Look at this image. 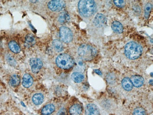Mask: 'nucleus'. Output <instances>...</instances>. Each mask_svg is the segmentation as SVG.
<instances>
[{
	"label": "nucleus",
	"mask_w": 153,
	"mask_h": 115,
	"mask_svg": "<svg viewBox=\"0 0 153 115\" xmlns=\"http://www.w3.org/2000/svg\"><path fill=\"white\" fill-rule=\"evenodd\" d=\"M152 8V4H151L150 3H148L146 6L145 8V16L146 19H148L149 16Z\"/></svg>",
	"instance_id": "nucleus-24"
},
{
	"label": "nucleus",
	"mask_w": 153,
	"mask_h": 115,
	"mask_svg": "<svg viewBox=\"0 0 153 115\" xmlns=\"http://www.w3.org/2000/svg\"><path fill=\"white\" fill-rule=\"evenodd\" d=\"M55 106L54 105L50 104L45 106L42 110V114L43 115H49L54 111Z\"/></svg>",
	"instance_id": "nucleus-15"
},
{
	"label": "nucleus",
	"mask_w": 153,
	"mask_h": 115,
	"mask_svg": "<svg viewBox=\"0 0 153 115\" xmlns=\"http://www.w3.org/2000/svg\"><path fill=\"white\" fill-rule=\"evenodd\" d=\"M70 19V17L66 12H62L58 16V21L61 23H66Z\"/></svg>",
	"instance_id": "nucleus-22"
},
{
	"label": "nucleus",
	"mask_w": 153,
	"mask_h": 115,
	"mask_svg": "<svg viewBox=\"0 0 153 115\" xmlns=\"http://www.w3.org/2000/svg\"><path fill=\"white\" fill-rule=\"evenodd\" d=\"M53 47L57 52H60L63 49V46L61 41L58 39H55L52 42Z\"/></svg>",
	"instance_id": "nucleus-21"
},
{
	"label": "nucleus",
	"mask_w": 153,
	"mask_h": 115,
	"mask_svg": "<svg viewBox=\"0 0 153 115\" xmlns=\"http://www.w3.org/2000/svg\"><path fill=\"white\" fill-rule=\"evenodd\" d=\"M7 60L8 61V62L11 64V65H14V63H15V61L14 59L11 55H7V57H6Z\"/></svg>",
	"instance_id": "nucleus-26"
},
{
	"label": "nucleus",
	"mask_w": 153,
	"mask_h": 115,
	"mask_svg": "<svg viewBox=\"0 0 153 115\" xmlns=\"http://www.w3.org/2000/svg\"><path fill=\"white\" fill-rule=\"evenodd\" d=\"M93 22L94 25L97 27H103L106 25L107 19L104 15L102 14H98L94 19Z\"/></svg>",
	"instance_id": "nucleus-8"
},
{
	"label": "nucleus",
	"mask_w": 153,
	"mask_h": 115,
	"mask_svg": "<svg viewBox=\"0 0 153 115\" xmlns=\"http://www.w3.org/2000/svg\"><path fill=\"white\" fill-rule=\"evenodd\" d=\"M82 112V108L79 104L72 106L69 110V112L71 115H80Z\"/></svg>",
	"instance_id": "nucleus-13"
},
{
	"label": "nucleus",
	"mask_w": 153,
	"mask_h": 115,
	"mask_svg": "<svg viewBox=\"0 0 153 115\" xmlns=\"http://www.w3.org/2000/svg\"><path fill=\"white\" fill-rule=\"evenodd\" d=\"M122 86L126 91H130L133 88V84L130 79L126 77L122 81Z\"/></svg>",
	"instance_id": "nucleus-16"
},
{
	"label": "nucleus",
	"mask_w": 153,
	"mask_h": 115,
	"mask_svg": "<svg viewBox=\"0 0 153 115\" xmlns=\"http://www.w3.org/2000/svg\"><path fill=\"white\" fill-rule=\"evenodd\" d=\"M58 115H66V110L65 109H61L59 112H58Z\"/></svg>",
	"instance_id": "nucleus-27"
},
{
	"label": "nucleus",
	"mask_w": 153,
	"mask_h": 115,
	"mask_svg": "<svg viewBox=\"0 0 153 115\" xmlns=\"http://www.w3.org/2000/svg\"><path fill=\"white\" fill-rule=\"evenodd\" d=\"M65 3L63 1L54 0L51 1L48 3V6L49 8L54 11H61L65 7Z\"/></svg>",
	"instance_id": "nucleus-6"
},
{
	"label": "nucleus",
	"mask_w": 153,
	"mask_h": 115,
	"mask_svg": "<svg viewBox=\"0 0 153 115\" xmlns=\"http://www.w3.org/2000/svg\"><path fill=\"white\" fill-rule=\"evenodd\" d=\"M114 3L115 4V5L117 7H123L125 5V1H121V0H115L114 1Z\"/></svg>",
	"instance_id": "nucleus-25"
},
{
	"label": "nucleus",
	"mask_w": 153,
	"mask_h": 115,
	"mask_svg": "<svg viewBox=\"0 0 153 115\" xmlns=\"http://www.w3.org/2000/svg\"><path fill=\"white\" fill-rule=\"evenodd\" d=\"M60 38L63 42L68 43L73 39V34L70 29L66 27H62L60 30Z\"/></svg>",
	"instance_id": "nucleus-5"
},
{
	"label": "nucleus",
	"mask_w": 153,
	"mask_h": 115,
	"mask_svg": "<svg viewBox=\"0 0 153 115\" xmlns=\"http://www.w3.org/2000/svg\"><path fill=\"white\" fill-rule=\"evenodd\" d=\"M78 9L80 14L84 17H89L96 12L97 6L94 1L81 0L79 2Z\"/></svg>",
	"instance_id": "nucleus-1"
},
{
	"label": "nucleus",
	"mask_w": 153,
	"mask_h": 115,
	"mask_svg": "<svg viewBox=\"0 0 153 115\" xmlns=\"http://www.w3.org/2000/svg\"><path fill=\"white\" fill-rule=\"evenodd\" d=\"M94 72H95L97 74L100 75V76L102 75L101 72L99 70H97V69H96V70H95L94 71Z\"/></svg>",
	"instance_id": "nucleus-28"
},
{
	"label": "nucleus",
	"mask_w": 153,
	"mask_h": 115,
	"mask_svg": "<svg viewBox=\"0 0 153 115\" xmlns=\"http://www.w3.org/2000/svg\"><path fill=\"white\" fill-rule=\"evenodd\" d=\"M36 42L35 37L32 34H28L26 36L24 45L26 48L31 47L34 46Z\"/></svg>",
	"instance_id": "nucleus-12"
},
{
	"label": "nucleus",
	"mask_w": 153,
	"mask_h": 115,
	"mask_svg": "<svg viewBox=\"0 0 153 115\" xmlns=\"http://www.w3.org/2000/svg\"><path fill=\"white\" fill-rule=\"evenodd\" d=\"M44 96L41 94H35L33 96L32 98L33 103L37 105L41 104L44 102Z\"/></svg>",
	"instance_id": "nucleus-18"
},
{
	"label": "nucleus",
	"mask_w": 153,
	"mask_h": 115,
	"mask_svg": "<svg viewBox=\"0 0 153 115\" xmlns=\"http://www.w3.org/2000/svg\"><path fill=\"white\" fill-rule=\"evenodd\" d=\"M71 78L76 83H81L84 80V76L83 74L79 72H75L71 75Z\"/></svg>",
	"instance_id": "nucleus-19"
},
{
	"label": "nucleus",
	"mask_w": 153,
	"mask_h": 115,
	"mask_svg": "<svg viewBox=\"0 0 153 115\" xmlns=\"http://www.w3.org/2000/svg\"><path fill=\"white\" fill-rule=\"evenodd\" d=\"M9 47L11 52L15 53H18L21 51V47L15 41H11L9 43Z\"/></svg>",
	"instance_id": "nucleus-17"
},
{
	"label": "nucleus",
	"mask_w": 153,
	"mask_h": 115,
	"mask_svg": "<svg viewBox=\"0 0 153 115\" xmlns=\"http://www.w3.org/2000/svg\"><path fill=\"white\" fill-rule=\"evenodd\" d=\"M141 46L135 42H129L125 47V53L126 56L131 60H135L141 56L142 53Z\"/></svg>",
	"instance_id": "nucleus-2"
},
{
	"label": "nucleus",
	"mask_w": 153,
	"mask_h": 115,
	"mask_svg": "<svg viewBox=\"0 0 153 115\" xmlns=\"http://www.w3.org/2000/svg\"><path fill=\"white\" fill-rule=\"evenodd\" d=\"M21 82V79L17 74H14L11 77L10 84L12 86H17L19 85Z\"/></svg>",
	"instance_id": "nucleus-20"
},
{
	"label": "nucleus",
	"mask_w": 153,
	"mask_h": 115,
	"mask_svg": "<svg viewBox=\"0 0 153 115\" xmlns=\"http://www.w3.org/2000/svg\"><path fill=\"white\" fill-rule=\"evenodd\" d=\"M112 29L114 32L118 34H121L123 32V27L119 22L115 21L113 22L111 26Z\"/></svg>",
	"instance_id": "nucleus-14"
},
{
	"label": "nucleus",
	"mask_w": 153,
	"mask_h": 115,
	"mask_svg": "<svg viewBox=\"0 0 153 115\" xmlns=\"http://www.w3.org/2000/svg\"><path fill=\"white\" fill-rule=\"evenodd\" d=\"M78 54L84 60H90L96 55V49L89 45L83 44L79 47Z\"/></svg>",
	"instance_id": "nucleus-3"
},
{
	"label": "nucleus",
	"mask_w": 153,
	"mask_h": 115,
	"mask_svg": "<svg viewBox=\"0 0 153 115\" xmlns=\"http://www.w3.org/2000/svg\"><path fill=\"white\" fill-rule=\"evenodd\" d=\"M99 109L96 105L89 104L86 106L85 115H99Z\"/></svg>",
	"instance_id": "nucleus-9"
},
{
	"label": "nucleus",
	"mask_w": 153,
	"mask_h": 115,
	"mask_svg": "<svg viewBox=\"0 0 153 115\" xmlns=\"http://www.w3.org/2000/svg\"><path fill=\"white\" fill-rule=\"evenodd\" d=\"M56 62L58 67L62 69H68L73 66L74 60L69 55L61 54L57 57Z\"/></svg>",
	"instance_id": "nucleus-4"
},
{
	"label": "nucleus",
	"mask_w": 153,
	"mask_h": 115,
	"mask_svg": "<svg viewBox=\"0 0 153 115\" xmlns=\"http://www.w3.org/2000/svg\"><path fill=\"white\" fill-rule=\"evenodd\" d=\"M133 115H146V111L142 108H137L133 111Z\"/></svg>",
	"instance_id": "nucleus-23"
},
{
	"label": "nucleus",
	"mask_w": 153,
	"mask_h": 115,
	"mask_svg": "<svg viewBox=\"0 0 153 115\" xmlns=\"http://www.w3.org/2000/svg\"><path fill=\"white\" fill-rule=\"evenodd\" d=\"M131 83L133 85H134L136 87H141L144 84V79L141 76H138V75H135L131 77Z\"/></svg>",
	"instance_id": "nucleus-10"
},
{
	"label": "nucleus",
	"mask_w": 153,
	"mask_h": 115,
	"mask_svg": "<svg viewBox=\"0 0 153 115\" xmlns=\"http://www.w3.org/2000/svg\"><path fill=\"white\" fill-rule=\"evenodd\" d=\"M33 83V78L28 74H26L23 76L22 79V85L26 88L30 87Z\"/></svg>",
	"instance_id": "nucleus-11"
},
{
	"label": "nucleus",
	"mask_w": 153,
	"mask_h": 115,
	"mask_svg": "<svg viewBox=\"0 0 153 115\" xmlns=\"http://www.w3.org/2000/svg\"><path fill=\"white\" fill-rule=\"evenodd\" d=\"M30 66L32 72L34 73H37L42 66V62L40 59L38 58H31L29 60Z\"/></svg>",
	"instance_id": "nucleus-7"
}]
</instances>
